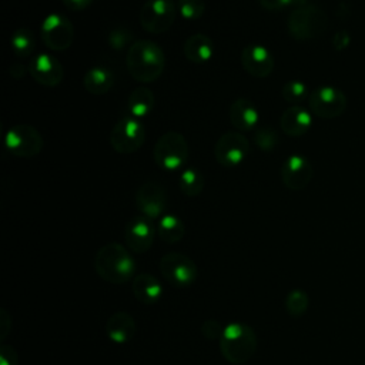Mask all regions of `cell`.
<instances>
[{
    "label": "cell",
    "mask_w": 365,
    "mask_h": 365,
    "mask_svg": "<svg viewBox=\"0 0 365 365\" xmlns=\"http://www.w3.org/2000/svg\"><path fill=\"white\" fill-rule=\"evenodd\" d=\"M125 66L130 76L138 83H153L164 71L165 56L157 43L140 38L130 46L125 54Z\"/></svg>",
    "instance_id": "obj_1"
},
{
    "label": "cell",
    "mask_w": 365,
    "mask_h": 365,
    "mask_svg": "<svg viewBox=\"0 0 365 365\" xmlns=\"http://www.w3.org/2000/svg\"><path fill=\"white\" fill-rule=\"evenodd\" d=\"M94 268L100 278L115 285L125 284L135 277V261L130 251L118 242H108L98 248Z\"/></svg>",
    "instance_id": "obj_2"
},
{
    "label": "cell",
    "mask_w": 365,
    "mask_h": 365,
    "mask_svg": "<svg viewBox=\"0 0 365 365\" xmlns=\"http://www.w3.org/2000/svg\"><path fill=\"white\" fill-rule=\"evenodd\" d=\"M220 351L228 362L234 365L245 364L257 351L255 331L247 324L231 322L222 331Z\"/></svg>",
    "instance_id": "obj_3"
},
{
    "label": "cell",
    "mask_w": 365,
    "mask_h": 365,
    "mask_svg": "<svg viewBox=\"0 0 365 365\" xmlns=\"http://www.w3.org/2000/svg\"><path fill=\"white\" fill-rule=\"evenodd\" d=\"M328 19L325 11L312 4H304L295 7L288 20L287 27L291 37L299 41L314 40L327 30Z\"/></svg>",
    "instance_id": "obj_4"
},
{
    "label": "cell",
    "mask_w": 365,
    "mask_h": 365,
    "mask_svg": "<svg viewBox=\"0 0 365 365\" xmlns=\"http://www.w3.org/2000/svg\"><path fill=\"white\" fill-rule=\"evenodd\" d=\"M154 161L167 171L181 168L188 158V143L178 131H165L154 145Z\"/></svg>",
    "instance_id": "obj_5"
},
{
    "label": "cell",
    "mask_w": 365,
    "mask_h": 365,
    "mask_svg": "<svg viewBox=\"0 0 365 365\" xmlns=\"http://www.w3.org/2000/svg\"><path fill=\"white\" fill-rule=\"evenodd\" d=\"M145 127L131 115L120 118L110 133V144L120 154H131L145 141Z\"/></svg>",
    "instance_id": "obj_6"
},
{
    "label": "cell",
    "mask_w": 365,
    "mask_h": 365,
    "mask_svg": "<svg viewBox=\"0 0 365 365\" xmlns=\"http://www.w3.org/2000/svg\"><path fill=\"white\" fill-rule=\"evenodd\" d=\"M158 268L164 279L177 288L190 287L197 279V265L190 257L181 252H168L163 255Z\"/></svg>",
    "instance_id": "obj_7"
},
{
    "label": "cell",
    "mask_w": 365,
    "mask_h": 365,
    "mask_svg": "<svg viewBox=\"0 0 365 365\" xmlns=\"http://www.w3.org/2000/svg\"><path fill=\"white\" fill-rule=\"evenodd\" d=\"M6 148L16 157L31 158L40 154L44 141L38 130L29 124H16L6 133Z\"/></svg>",
    "instance_id": "obj_8"
},
{
    "label": "cell",
    "mask_w": 365,
    "mask_h": 365,
    "mask_svg": "<svg viewBox=\"0 0 365 365\" xmlns=\"http://www.w3.org/2000/svg\"><path fill=\"white\" fill-rule=\"evenodd\" d=\"M175 14L173 0H147L140 10V24L145 31L160 34L171 29Z\"/></svg>",
    "instance_id": "obj_9"
},
{
    "label": "cell",
    "mask_w": 365,
    "mask_h": 365,
    "mask_svg": "<svg viewBox=\"0 0 365 365\" xmlns=\"http://www.w3.org/2000/svg\"><path fill=\"white\" fill-rule=\"evenodd\" d=\"M309 111L324 120L339 117L346 108L345 94L334 86H319L308 97Z\"/></svg>",
    "instance_id": "obj_10"
},
{
    "label": "cell",
    "mask_w": 365,
    "mask_h": 365,
    "mask_svg": "<svg viewBox=\"0 0 365 365\" xmlns=\"http://www.w3.org/2000/svg\"><path fill=\"white\" fill-rule=\"evenodd\" d=\"M250 141L241 131L224 133L214 145V157L222 167H237L250 154Z\"/></svg>",
    "instance_id": "obj_11"
},
{
    "label": "cell",
    "mask_w": 365,
    "mask_h": 365,
    "mask_svg": "<svg viewBox=\"0 0 365 365\" xmlns=\"http://www.w3.org/2000/svg\"><path fill=\"white\" fill-rule=\"evenodd\" d=\"M41 40L53 51L67 50L74 40L73 23L61 14H48L41 23Z\"/></svg>",
    "instance_id": "obj_12"
},
{
    "label": "cell",
    "mask_w": 365,
    "mask_h": 365,
    "mask_svg": "<svg viewBox=\"0 0 365 365\" xmlns=\"http://www.w3.org/2000/svg\"><path fill=\"white\" fill-rule=\"evenodd\" d=\"M135 205L141 215L153 220L161 218L167 207L165 188L157 181H147L135 192Z\"/></svg>",
    "instance_id": "obj_13"
},
{
    "label": "cell",
    "mask_w": 365,
    "mask_h": 365,
    "mask_svg": "<svg viewBox=\"0 0 365 365\" xmlns=\"http://www.w3.org/2000/svg\"><path fill=\"white\" fill-rule=\"evenodd\" d=\"M155 238V228L150 218L144 215L133 217L124 228V241L130 251L135 254L147 252Z\"/></svg>",
    "instance_id": "obj_14"
},
{
    "label": "cell",
    "mask_w": 365,
    "mask_h": 365,
    "mask_svg": "<svg viewBox=\"0 0 365 365\" xmlns=\"http://www.w3.org/2000/svg\"><path fill=\"white\" fill-rule=\"evenodd\" d=\"M314 170L308 158L299 154L287 157L281 167V178L287 188L299 191L304 190L312 180Z\"/></svg>",
    "instance_id": "obj_15"
},
{
    "label": "cell",
    "mask_w": 365,
    "mask_h": 365,
    "mask_svg": "<svg viewBox=\"0 0 365 365\" xmlns=\"http://www.w3.org/2000/svg\"><path fill=\"white\" fill-rule=\"evenodd\" d=\"M30 76L44 87H56L64 77V70L60 61L50 53L36 54L29 66Z\"/></svg>",
    "instance_id": "obj_16"
},
{
    "label": "cell",
    "mask_w": 365,
    "mask_h": 365,
    "mask_svg": "<svg viewBox=\"0 0 365 365\" xmlns=\"http://www.w3.org/2000/svg\"><path fill=\"white\" fill-rule=\"evenodd\" d=\"M244 70L257 78L268 77L274 70V56L261 44H248L240 56Z\"/></svg>",
    "instance_id": "obj_17"
},
{
    "label": "cell",
    "mask_w": 365,
    "mask_h": 365,
    "mask_svg": "<svg viewBox=\"0 0 365 365\" xmlns=\"http://www.w3.org/2000/svg\"><path fill=\"white\" fill-rule=\"evenodd\" d=\"M228 117L238 131H251L259 121V111L250 98L240 97L231 104Z\"/></svg>",
    "instance_id": "obj_18"
},
{
    "label": "cell",
    "mask_w": 365,
    "mask_h": 365,
    "mask_svg": "<svg viewBox=\"0 0 365 365\" xmlns=\"http://www.w3.org/2000/svg\"><path fill=\"white\" fill-rule=\"evenodd\" d=\"M281 130L289 137H301L307 134L312 125L311 111L301 106H291L281 114Z\"/></svg>",
    "instance_id": "obj_19"
},
{
    "label": "cell",
    "mask_w": 365,
    "mask_h": 365,
    "mask_svg": "<svg viewBox=\"0 0 365 365\" xmlns=\"http://www.w3.org/2000/svg\"><path fill=\"white\" fill-rule=\"evenodd\" d=\"M137 331L134 318L125 311H117L106 322V334L115 344L130 342Z\"/></svg>",
    "instance_id": "obj_20"
},
{
    "label": "cell",
    "mask_w": 365,
    "mask_h": 365,
    "mask_svg": "<svg viewBox=\"0 0 365 365\" xmlns=\"http://www.w3.org/2000/svg\"><path fill=\"white\" fill-rule=\"evenodd\" d=\"M214 50H215L214 41L202 33L190 36L184 41V46H182L184 56L187 57L188 61H191L194 64L208 63L214 56Z\"/></svg>",
    "instance_id": "obj_21"
},
{
    "label": "cell",
    "mask_w": 365,
    "mask_h": 365,
    "mask_svg": "<svg viewBox=\"0 0 365 365\" xmlns=\"http://www.w3.org/2000/svg\"><path fill=\"white\" fill-rule=\"evenodd\" d=\"M131 291L137 301L144 305H153L160 301L163 295V287L160 281L151 274H138L133 278Z\"/></svg>",
    "instance_id": "obj_22"
},
{
    "label": "cell",
    "mask_w": 365,
    "mask_h": 365,
    "mask_svg": "<svg viewBox=\"0 0 365 365\" xmlns=\"http://www.w3.org/2000/svg\"><path fill=\"white\" fill-rule=\"evenodd\" d=\"M84 88L93 96H103L114 86V74L104 66H93L83 77Z\"/></svg>",
    "instance_id": "obj_23"
},
{
    "label": "cell",
    "mask_w": 365,
    "mask_h": 365,
    "mask_svg": "<svg viewBox=\"0 0 365 365\" xmlns=\"http://www.w3.org/2000/svg\"><path fill=\"white\" fill-rule=\"evenodd\" d=\"M154 103H155L154 93L145 86H138L128 96L127 110L130 115L137 120L145 118L153 111Z\"/></svg>",
    "instance_id": "obj_24"
},
{
    "label": "cell",
    "mask_w": 365,
    "mask_h": 365,
    "mask_svg": "<svg viewBox=\"0 0 365 365\" xmlns=\"http://www.w3.org/2000/svg\"><path fill=\"white\" fill-rule=\"evenodd\" d=\"M184 231V222L174 214H164L157 224V234L167 244L181 241Z\"/></svg>",
    "instance_id": "obj_25"
},
{
    "label": "cell",
    "mask_w": 365,
    "mask_h": 365,
    "mask_svg": "<svg viewBox=\"0 0 365 365\" xmlns=\"http://www.w3.org/2000/svg\"><path fill=\"white\" fill-rule=\"evenodd\" d=\"M204 175L194 167H187L181 171L178 178V187L187 197H197L204 190Z\"/></svg>",
    "instance_id": "obj_26"
},
{
    "label": "cell",
    "mask_w": 365,
    "mask_h": 365,
    "mask_svg": "<svg viewBox=\"0 0 365 365\" xmlns=\"http://www.w3.org/2000/svg\"><path fill=\"white\" fill-rule=\"evenodd\" d=\"M10 46L17 57H29L36 48V41L31 30L26 27L14 30L10 37Z\"/></svg>",
    "instance_id": "obj_27"
},
{
    "label": "cell",
    "mask_w": 365,
    "mask_h": 365,
    "mask_svg": "<svg viewBox=\"0 0 365 365\" xmlns=\"http://www.w3.org/2000/svg\"><path fill=\"white\" fill-rule=\"evenodd\" d=\"M309 307V297L302 289H292L285 298V309L291 317H301Z\"/></svg>",
    "instance_id": "obj_28"
},
{
    "label": "cell",
    "mask_w": 365,
    "mask_h": 365,
    "mask_svg": "<svg viewBox=\"0 0 365 365\" xmlns=\"http://www.w3.org/2000/svg\"><path fill=\"white\" fill-rule=\"evenodd\" d=\"M252 141L259 150L271 151L278 145L279 137H278V134L274 128H271L268 125H264V127H259V128L254 130Z\"/></svg>",
    "instance_id": "obj_29"
},
{
    "label": "cell",
    "mask_w": 365,
    "mask_h": 365,
    "mask_svg": "<svg viewBox=\"0 0 365 365\" xmlns=\"http://www.w3.org/2000/svg\"><path fill=\"white\" fill-rule=\"evenodd\" d=\"M281 94L285 101H288L289 104H295V106L299 104L301 101H304L307 97H309L305 83H302L299 80H292V81L285 83L281 90Z\"/></svg>",
    "instance_id": "obj_30"
},
{
    "label": "cell",
    "mask_w": 365,
    "mask_h": 365,
    "mask_svg": "<svg viewBox=\"0 0 365 365\" xmlns=\"http://www.w3.org/2000/svg\"><path fill=\"white\" fill-rule=\"evenodd\" d=\"M178 11L185 20H198L205 11L202 0H178Z\"/></svg>",
    "instance_id": "obj_31"
},
{
    "label": "cell",
    "mask_w": 365,
    "mask_h": 365,
    "mask_svg": "<svg viewBox=\"0 0 365 365\" xmlns=\"http://www.w3.org/2000/svg\"><path fill=\"white\" fill-rule=\"evenodd\" d=\"M133 40V34L131 31H128L127 29H114L110 31V36H108V43L115 50H121L124 48L130 41Z\"/></svg>",
    "instance_id": "obj_32"
},
{
    "label": "cell",
    "mask_w": 365,
    "mask_h": 365,
    "mask_svg": "<svg viewBox=\"0 0 365 365\" xmlns=\"http://www.w3.org/2000/svg\"><path fill=\"white\" fill-rule=\"evenodd\" d=\"M222 331H224V328H221L220 324H218L215 319H207V321L202 324V327H201L202 335H204L207 339H210V341H214V339H218V341H220V338H221V335H222Z\"/></svg>",
    "instance_id": "obj_33"
},
{
    "label": "cell",
    "mask_w": 365,
    "mask_h": 365,
    "mask_svg": "<svg viewBox=\"0 0 365 365\" xmlns=\"http://www.w3.org/2000/svg\"><path fill=\"white\" fill-rule=\"evenodd\" d=\"M259 4L267 10H282L291 4L304 6L305 0H259Z\"/></svg>",
    "instance_id": "obj_34"
},
{
    "label": "cell",
    "mask_w": 365,
    "mask_h": 365,
    "mask_svg": "<svg viewBox=\"0 0 365 365\" xmlns=\"http://www.w3.org/2000/svg\"><path fill=\"white\" fill-rule=\"evenodd\" d=\"M1 365H16L17 364V354L10 345H3L0 349Z\"/></svg>",
    "instance_id": "obj_35"
},
{
    "label": "cell",
    "mask_w": 365,
    "mask_h": 365,
    "mask_svg": "<svg viewBox=\"0 0 365 365\" xmlns=\"http://www.w3.org/2000/svg\"><path fill=\"white\" fill-rule=\"evenodd\" d=\"M93 0H63V4L71 11H80L87 9Z\"/></svg>",
    "instance_id": "obj_36"
},
{
    "label": "cell",
    "mask_w": 365,
    "mask_h": 365,
    "mask_svg": "<svg viewBox=\"0 0 365 365\" xmlns=\"http://www.w3.org/2000/svg\"><path fill=\"white\" fill-rule=\"evenodd\" d=\"M349 44V36L346 31H339L334 36V47L336 50H344Z\"/></svg>",
    "instance_id": "obj_37"
},
{
    "label": "cell",
    "mask_w": 365,
    "mask_h": 365,
    "mask_svg": "<svg viewBox=\"0 0 365 365\" xmlns=\"http://www.w3.org/2000/svg\"><path fill=\"white\" fill-rule=\"evenodd\" d=\"M10 74H11V77H14V78H20V77L24 76V67H23L21 64H13V66L10 67Z\"/></svg>",
    "instance_id": "obj_38"
}]
</instances>
